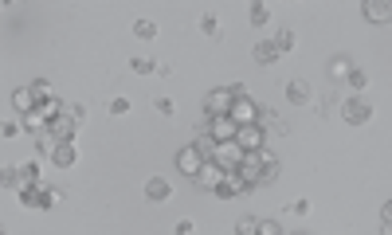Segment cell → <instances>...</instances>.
Here are the masks:
<instances>
[{
  "mask_svg": "<svg viewBox=\"0 0 392 235\" xmlns=\"http://www.w3.org/2000/svg\"><path fill=\"white\" fill-rule=\"evenodd\" d=\"M16 196H20V208L28 212H51L63 200V192L51 185H28V188H16Z\"/></svg>",
  "mask_w": 392,
  "mask_h": 235,
  "instance_id": "cell-1",
  "label": "cell"
},
{
  "mask_svg": "<svg viewBox=\"0 0 392 235\" xmlns=\"http://www.w3.org/2000/svg\"><path fill=\"white\" fill-rule=\"evenodd\" d=\"M373 114H377V106H373L369 99H361V94H353V99L342 102V118L349 125H369L373 122Z\"/></svg>",
  "mask_w": 392,
  "mask_h": 235,
  "instance_id": "cell-2",
  "label": "cell"
},
{
  "mask_svg": "<svg viewBox=\"0 0 392 235\" xmlns=\"http://www.w3.org/2000/svg\"><path fill=\"white\" fill-rule=\"evenodd\" d=\"M228 118H232L235 125H259V102L247 99L244 94H232V110H228Z\"/></svg>",
  "mask_w": 392,
  "mask_h": 235,
  "instance_id": "cell-3",
  "label": "cell"
},
{
  "mask_svg": "<svg viewBox=\"0 0 392 235\" xmlns=\"http://www.w3.org/2000/svg\"><path fill=\"white\" fill-rule=\"evenodd\" d=\"M43 130H48L51 141H75V134H79V122H75L71 114H67V106H63V110L55 114V118L43 125Z\"/></svg>",
  "mask_w": 392,
  "mask_h": 235,
  "instance_id": "cell-4",
  "label": "cell"
},
{
  "mask_svg": "<svg viewBox=\"0 0 392 235\" xmlns=\"http://www.w3.org/2000/svg\"><path fill=\"white\" fill-rule=\"evenodd\" d=\"M232 110V87H216L204 94V118H224Z\"/></svg>",
  "mask_w": 392,
  "mask_h": 235,
  "instance_id": "cell-5",
  "label": "cell"
},
{
  "mask_svg": "<svg viewBox=\"0 0 392 235\" xmlns=\"http://www.w3.org/2000/svg\"><path fill=\"white\" fill-rule=\"evenodd\" d=\"M232 141H235L239 149H244V153H255V149L267 145V130H263V125H239Z\"/></svg>",
  "mask_w": 392,
  "mask_h": 235,
  "instance_id": "cell-6",
  "label": "cell"
},
{
  "mask_svg": "<svg viewBox=\"0 0 392 235\" xmlns=\"http://www.w3.org/2000/svg\"><path fill=\"white\" fill-rule=\"evenodd\" d=\"M212 161L220 165L224 173H235V169H239V161H244V149L235 145V141H220V145H216V153H212Z\"/></svg>",
  "mask_w": 392,
  "mask_h": 235,
  "instance_id": "cell-7",
  "label": "cell"
},
{
  "mask_svg": "<svg viewBox=\"0 0 392 235\" xmlns=\"http://www.w3.org/2000/svg\"><path fill=\"white\" fill-rule=\"evenodd\" d=\"M235 130H239V125H235L228 114H224V118H204V134H208L216 145H220V141H232Z\"/></svg>",
  "mask_w": 392,
  "mask_h": 235,
  "instance_id": "cell-8",
  "label": "cell"
},
{
  "mask_svg": "<svg viewBox=\"0 0 392 235\" xmlns=\"http://www.w3.org/2000/svg\"><path fill=\"white\" fill-rule=\"evenodd\" d=\"M48 157H51L55 169H75V165H79V145H75V141H55V149H51Z\"/></svg>",
  "mask_w": 392,
  "mask_h": 235,
  "instance_id": "cell-9",
  "label": "cell"
},
{
  "mask_svg": "<svg viewBox=\"0 0 392 235\" xmlns=\"http://www.w3.org/2000/svg\"><path fill=\"white\" fill-rule=\"evenodd\" d=\"M212 192H216L220 200H235V196H244V192H251V188L239 181V173H224V176H220V185L212 188Z\"/></svg>",
  "mask_w": 392,
  "mask_h": 235,
  "instance_id": "cell-10",
  "label": "cell"
},
{
  "mask_svg": "<svg viewBox=\"0 0 392 235\" xmlns=\"http://www.w3.org/2000/svg\"><path fill=\"white\" fill-rule=\"evenodd\" d=\"M146 200H149V204H169V200H173V185L165 181V176H149V181H146Z\"/></svg>",
  "mask_w": 392,
  "mask_h": 235,
  "instance_id": "cell-11",
  "label": "cell"
},
{
  "mask_svg": "<svg viewBox=\"0 0 392 235\" xmlns=\"http://www.w3.org/2000/svg\"><path fill=\"white\" fill-rule=\"evenodd\" d=\"M286 102H291V106H310V102H314V90H310L306 79H294L291 87H286Z\"/></svg>",
  "mask_w": 392,
  "mask_h": 235,
  "instance_id": "cell-12",
  "label": "cell"
},
{
  "mask_svg": "<svg viewBox=\"0 0 392 235\" xmlns=\"http://www.w3.org/2000/svg\"><path fill=\"white\" fill-rule=\"evenodd\" d=\"M361 12H365L369 24H389L392 4H389V0H365V4H361Z\"/></svg>",
  "mask_w": 392,
  "mask_h": 235,
  "instance_id": "cell-13",
  "label": "cell"
},
{
  "mask_svg": "<svg viewBox=\"0 0 392 235\" xmlns=\"http://www.w3.org/2000/svg\"><path fill=\"white\" fill-rule=\"evenodd\" d=\"M200 165H204V157H200V153H196L193 145L177 153V169H181L184 176H196V173H200Z\"/></svg>",
  "mask_w": 392,
  "mask_h": 235,
  "instance_id": "cell-14",
  "label": "cell"
},
{
  "mask_svg": "<svg viewBox=\"0 0 392 235\" xmlns=\"http://www.w3.org/2000/svg\"><path fill=\"white\" fill-rule=\"evenodd\" d=\"M220 176H224V169H220V165H216V161H204V165H200V173H196L193 181H196L200 188H208V192H212V188L220 185Z\"/></svg>",
  "mask_w": 392,
  "mask_h": 235,
  "instance_id": "cell-15",
  "label": "cell"
},
{
  "mask_svg": "<svg viewBox=\"0 0 392 235\" xmlns=\"http://www.w3.org/2000/svg\"><path fill=\"white\" fill-rule=\"evenodd\" d=\"M16 173H20V188H28V185H43V169H39V161L16 165Z\"/></svg>",
  "mask_w": 392,
  "mask_h": 235,
  "instance_id": "cell-16",
  "label": "cell"
},
{
  "mask_svg": "<svg viewBox=\"0 0 392 235\" xmlns=\"http://www.w3.org/2000/svg\"><path fill=\"white\" fill-rule=\"evenodd\" d=\"M275 59H279V51H275V43H271V39H259V43H255V63L271 67Z\"/></svg>",
  "mask_w": 392,
  "mask_h": 235,
  "instance_id": "cell-17",
  "label": "cell"
},
{
  "mask_svg": "<svg viewBox=\"0 0 392 235\" xmlns=\"http://www.w3.org/2000/svg\"><path fill=\"white\" fill-rule=\"evenodd\" d=\"M134 36L153 43V39H157V24H153V20H134Z\"/></svg>",
  "mask_w": 392,
  "mask_h": 235,
  "instance_id": "cell-18",
  "label": "cell"
},
{
  "mask_svg": "<svg viewBox=\"0 0 392 235\" xmlns=\"http://www.w3.org/2000/svg\"><path fill=\"white\" fill-rule=\"evenodd\" d=\"M12 106H16V114H32V94H28V87L12 90Z\"/></svg>",
  "mask_w": 392,
  "mask_h": 235,
  "instance_id": "cell-19",
  "label": "cell"
},
{
  "mask_svg": "<svg viewBox=\"0 0 392 235\" xmlns=\"http://www.w3.org/2000/svg\"><path fill=\"white\" fill-rule=\"evenodd\" d=\"M200 32H204L208 39H220L224 36V28H220V20H216V16H200Z\"/></svg>",
  "mask_w": 392,
  "mask_h": 235,
  "instance_id": "cell-20",
  "label": "cell"
},
{
  "mask_svg": "<svg viewBox=\"0 0 392 235\" xmlns=\"http://www.w3.org/2000/svg\"><path fill=\"white\" fill-rule=\"evenodd\" d=\"M193 149L200 153V157H204V161H212V153H216V141H212L208 134H200V137L193 141Z\"/></svg>",
  "mask_w": 392,
  "mask_h": 235,
  "instance_id": "cell-21",
  "label": "cell"
},
{
  "mask_svg": "<svg viewBox=\"0 0 392 235\" xmlns=\"http://www.w3.org/2000/svg\"><path fill=\"white\" fill-rule=\"evenodd\" d=\"M247 16H251V24H255V28H263L271 20V4H251V8H247Z\"/></svg>",
  "mask_w": 392,
  "mask_h": 235,
  "instance_id": "cell-22",
  "label": "cell"
},
{
  "mask_svg": "<svg viewBox=\"0 0 392 235\" xmlns=\"http://www.w3.org/2000/svg\"><path fill=\"white\" fill-rule=\"evenodd\" d=\"M271 43H275V51H279V55H286V51H294V32L286 28V32H279Z\"/></svg>",
  "mask_w": 392,
  "mask_h": 235,
  "instance_id": "cell-23",
  "label": "cell"
},
{
  "mask_svg": "<svg viewBox=\"0 0 392 235\" xmlns=\"http://www.w3.org/2000/svg\"><path fill=\"white\" fill-rule=\"evenodd\" d=\"M345 83H349L353 90H365V87H369V74L361 71V67H349V74H345Z\"/></svg>",
  "mask_w": 392,
  "mask_h": 235,
  "instance_id": "cell-24",
  "label": "cell"
},
{
  "mask_svg": "<svg viewBox=\"0 0 392 235\" xmlns=\"http://www.w3.org/2000/svg\"><path fill=\"white\" fill-rule=\"evenodd\" d=\"M0 188H20V173H16V165H4V169H0Z\"/></svg>",
  "mask_w": 392,
  "mask_h": 235,
  "instance_id": "cell-25",
  "label": "cell"
},
{
  "mask_svg": "<svg viewBox=\"0 0 392 235\" xmlns=\"http://www.w3.org/2000/svg\"><path fill=\"white\" fill-rule=\"evenodd\" d=\"M255 235H282V227H279V223H275V220H259Z\"/></svg>",
  "mask_w": 392,
  "mask_h": 235,
  "instance_id": "cell-26",
  "label": "cell"
},
{
  "mask_svg": "<svg viewBox=\"0 0 392 235\" xmlns=\"http://www.w3.org/2000/svg\"><path fill=\"white\" fill-rule=\"evenodd\" d=\"M20 134V118H8V122H0V137H16Z\"/></svg>",
  "mask_w": 392,
  "mask_h": 235,
  "instance_id": "cell-27",
  "label": "cell"
},
{
  "mask_svg": "<svg viewBox=\"0 0 392 235\" xmlns=\"http://www.w3.org/2000/svg\"><path fill=\"white\" fill-rule=\"evenodd\" d=\"M110 114H114V118L130 114V99H110Z\"/></svg>",
  "mask_w": 392,
  "mask_h": 235,
  "instance_id": "cell-28",
  "label": "cell"
},
{
  "mask_svg": "<svg viewBox=\"0 0 392 235\" xmlns=\"http://www.w3.org/2000/svg\"><path fill=\"white\" fill-rule=\"evenodd\" d=\"M36 145H39V153H51V149H55V141L48 137V130H39V134H36Z\"/></svg>",
  "mask_w": 392,
  "mask_h": 235,
  "instance_id": "cell-29",
  "label": "cell"
},
{
  "mask_svg": "<svg viewBox=\"0 0 392 235\" xmlns=\"http://www.w3.org/2000/svg\"><path fill=\"white\" fill-rule=\"evenodd\" d=\"M130 67H134L137 74H153V71H157V63H149V59H134Z\"/></svg>",
  "mask_w": 392,
  "mask_h": 235,
  "instance_id": "cell-30",
  "label": "cell"
},
{
  "mask_svg": "<svg viewBox=\"0 0 392 235\" xmlns=\"http://www.w3.org/2000/svg\"><path fill=\"white\" fill-rule=\"evenodd\" d=\"M255 227H259V220H239L235 223V232L239 235H255Z\"/></svg>",
  "mask_w": 392,
  "mask_h": 235,
  "instance_id": "cell-31",
  "label": "cell"
},
{
  "mask_svg": "<svg viewBox=\"0 0 392 235\" xmlns=\"http://www.w3.org/2000/svg\"><path fill=\"white\" fill-rule=\"evenodd\" d=\"M153 106H157V110L165 114V118H173V114H177V106H173V99H157V102H153Z\"/></svg>",
  "mask_w": 392,
  "mask_h": 235,
  "instance_id": "cell-32",
  "label": "cell"
},
{
  "mask_svg": "<svg viewBox=\"0 0 392 235\" xmlns=\"http://www.w3.org/2000/svg\"><path fill=\"white\" fill-rule=\"evenodd\" d=\"M67 114H71L75 122L83 125V118H86V106H83V102H75V106H67Z\"/></svg>",
  "mask_w": 392,
  "mask_h": 235,
  "instance_id": "cell-33",
  "label": "cell"
},
{
  "mask_svg": "<svg viewBox=\"0 0 392 235\" xmlns=\"http://www.w3.org/2000/svg\"><path fill=\"white\" fill-rule=\"evenodd\" d=\"M330 71H333V74H349V59H333Z\"/></svg>",
  "mask_w": 392,
  "mask_h": 235,
  "instance_id": "cell-34",
  "label": "cell"
},
{
  "mask_svg": "<svg viewBox=\"0 0 392 235\" xmlns=\"http://www.w3.org/2000/svg\"><path fill=\"white\" fill-rule=\"evenodd\" d=\"M193 232H196L193 220H181V223H177V235H193Z\"/></svg>",
  "mask_w": 392,
  "mask_h": 235,
  "instance_id": "cell-35",
  "label": "cell"
},
{
  "mask_svg": "<svg viewBox=\"0 0 392 235\" xmlns=\"http://www.w3.org/2000/svg\"><path fill=\"white\" fill-rule=\"evenodd\" d=\"M0 235H8V232H4V223H0Z\"/></svg>",
  "mask_w": 392,
  "mask_h": 235,
  "instance_id": "cell-36",
  "label": "cell"
}]
</instances>
